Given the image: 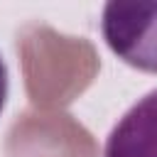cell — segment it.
<instances>
[{"mask_svg": "<svg viewBox=\"0 0 157 157\" xmlns=\"http://www.w3.org/2000/svg\"><path fill=\"white\" fill-rule=\"evenodd\" d=\"M5 98H7V66H5L2 54H0V110L5 105Z\"/></svg>", "mask_w": 157, "mask_h": 157, "instance_id": "cell-3", "label": "cell"}, {"mask_svg": "<svg viewBox=\"0 0 157 157\" xmlns=\"http://www.w3.org/2000/svg\"><path fill=\"white\" fill-rule=\"evenodd\" d=\"M101 29L105 44L125 64L157 74V0L108 2Z\"/></svg>", "mask_w": 157, "mask_h": 157, "instance_id": "cell-1", "label": "cell"}, {"mask_svg": "<svg viewBox=\"0 0 157 157\" xmlns=\"http://www.w3.org/2000/svg\"><path fill=\"white\" fill-rule=\"evenodd\" d=\"M103 157H157V88L113 125Z\"/></svg>", "mask_w": 157, "mask_h": 157, "instance_id": "cell-2", "label": "cell"}]
</instances>
